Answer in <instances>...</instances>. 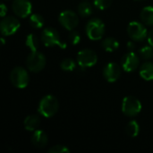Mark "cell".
<instances>
[{
    "mask_svg": "<svg viewBox=\"0 0 153 153\" xmlns=\"http://www.w3.org/2000/svg\"><path fill=\"white\" fill-rule=\"evenodd\" d=\"M59 103L57 99L55 96L48 94L40 100L38 106V112L40 116L46 118H50L57 113Z\"/></svg>",
    "mask_w": 153,
    "mask_h": 153,
    "instance_id": "1",
    "label": "cell"
},
{
    "mask_svg": "<svg viewBox=\"0 0 153 153\" xmlns=\"http://www.w3.org/2000/svg\"><path fill=\"white\" fill-rule=\"evenodd\" d=\"M85 31L87 37L91 40H100L105 34L106 26L102 20L99 18H91L88 21L85 26Z\"/></svg>",
    "mask_w": 153,
    "mask_h": 153,
    "instance_id": "2",
    "label": "cell"
},
{
    "mask_svg": "<svg viewBox=\"0 0 153 153\" xmlns=\"http://www.w3.org/2000/svg\"><path fill=\"white\" fill-rule=\"evenodd\" d=\"M40 39L45 47H59L62 49L66 48V44L60 39L58 31L53 27L45 28L40 35Z\"/></svg>",
    "mask_w": 153,
    "mask_h": 153,
    "instance_id": "3",
    "label": "cell"
},
{
    "mask_svg": "<svg viewBox=\"0 0 153 153\" xmlns=\"http://www.w3.org/2000/svg\"><path fill=\"white\" fill-rule=\"evenodd\" d=\"M47 59L43 53L39 51H30L26 59L27 68L32 73H39L46 66Z\"/></svg>",
    "mask_w": 153,
    "mask_h": 153,
    "instance_id": "4",
    "label": "cell"
},
{
    "mask_svg": "<svg viewBox=\"0 0 153 153\" xmlns=\"http://www.w3.org/2000/svg\"><path fill=\"white\" fill-rule=\"evenodd\" d=\"M141 101L134 96H126L122 101V112L129 117H136L142 111Z\"/></svg>",
    "mask_w": 153,
    "mask_h": 153,
    "instance_id": "5",
    "label": "cell"
},
{
    "mask_svg": "<svg viewBox=\"0 0 153 153\" xmlns=\"http://www.w3.org/2000/svg\"><path fill=\"white\" fill-rule=\"evenodd\" d=\"M127 33L134 41L142 42L148 38V30L143 22L133 21L127 26Z\"/></svg>",
    "mask_w": 153,
    "mask_h": 153,
    "instance_id": "6",
    "label": "cell"
},
{
    "mask_svg": "<svg viewBox=\"0 0 153 153\" xmlns=\"http://www.w3.org/2000/svg\"><path fill=\"white\" fill-rule=\"evenodd\" d=\"M10 81L14 87L18 89H24L29 84V74L25 68L16 66L10 73Z\"/></svg>",
    "mask_w": 153,
    "mask_h": 153,
    "instance_id": "7",
    "label": "cell"
},
{
    "mask_svg": "<svg viewBox=\"0 0 153 153\" xmlns=\"http://www.w3.org/2000/svg\"><path fill=\"white\" fill-rule=\"evenodd\" d=\"M77 64L81 68L94 66L98 62V55L91 48H83L77 54Z\"/></svg>",
    "mask_w": 153,
    "mask_h": 153,
    "instance_id": "8",
    "label": "cell"
},
{
    "mask_svg": "<svg viewBox=\"0 0 153 153\" xmlns=\"http://www.w3.org/2000/svg\"><path fill=\"white\" fill-rule=\"evenodd\" d=\"M58 22L63 28L70 31L78 26L79 17L75 12L72 10H65L60 13L58 16Z\"/></svg>",
    "mask_w": 153,
    "mask_h": 153,
    "instance_id": "9",
    "label": "cell"
},
{
    "mask_svg": "<svg viewBox=\"0 0 153 153\" xmlns=\"http://www.w3.org/2000/svg\"><path fill=\"white\" fill-rule=\"evenodd\" d=\"M21 23L16 17L4 16L2 18L0 22V30L3 36L8 37L16 33L20 29Z\"/></svg>",
    "mask_w": 153,
    "mask_h": 153,
    "instance_id": "10",
    "label": "cell"
},
{
    "mask_svg": "<svg viewBox=\"0 0 153 153\" xmlns=\"http://www.w3.org/2000/svg\"><path fill=\"white\" fill-rule=\"evenodd\" d=\"M140 65V58L134 51L126 53L121 59V66L126 73L134 72Z\"/></svg>",
    "mask_w": 153,
    "mask_h": 153,
    "instance_id": "11",
    "label": "cell"
},
{
    "mask_svg": "<svg viewBox=\"0 0 153 153\" xmlns=\"http://www.w3.org/2000/svg\"><path fill=\"white\" fill-rule=\"evenodd\" d=\"M12 9L16 16L20 18H26L31 13L32 4L30 0H13Z\"/></svg>",
    "mask_w": 153,
    "mask_h": 153,
    "instance_id": "12",
    "label": "cell"
},
{
    "mask_svg": "<svg viewBox=\"0 0 153 153\" xmlns=\"http://www.w3.org/2000/svg\"><path fill=\"white\" fill-rule=\"evenodd\" d=\"M102 74L107 82H116L121 76V66L115 62H110L104 66Z\"/></svg>",
    "mask_w": 153,
    "mask_h": 153,
    "instance_id": "13",
    "label": "cell"
},
{
    "mask_svg": "<svg viewBox=\"0 0 153 153\" xmlns=\"http://www.w3.org/2000/svg\"><path fill=\"white\" fill-rule=\"evenodd\" d=\"M48 142L47 134L43 130L37 129L31 135V143L37 148H44Z\"/></svg>",
    "mask_w": 153,
    "mask_h": 153,
    "instance_id": "14",
    "label": "cell"
},
{
    "mask_svg": "<svg viewBox=\"0 0 153 153\" xmlns=\"http://www.w3.org/2000/svg\"><path fill=\"white\" fill-rule=\"evenodd\" d=\"M140 76L145 81H153V62L146 60L140 66Z\"/></svg>",
    "mask_w": 153,
    "mask_h": 153,
    "instance_id": "15",
    "label": "cell"
},
{
    "mask_svg": "<svg viewBox=\"0 0 153 153\" xmlns=\"http://www.w3.org/2000/svg\"><path fill=\"white\" fill-rule=\"evenodd\" d=\"M24 128L29 132H34L39 129L40 126V118L37 115H30L25 117L23 121Z\"/></svg>",
    "mask_w": 153,
    "mask_h": 153,
    "instance_id": "16",
    "label": "cell"
},
{
    "mask_svg": "<svg viewBox=\"0 0 153 153\" xmlns=\"http://www.w3.org/2000/svg\"><path fill=\"white\" fill-rule=\"evenodd\" d=\"M142 22L147 26H153V6H145L140 13Z\"/></svg>",
    "mask_w": 153,
    "mask_h": 153,
    "instance_id": "17",
    "label": "cell"
},
{
    "mask_svg": "<svg viewBox=\"0 0 153 153\" xmlns=\"http://www.w3.org/2000/svg\"><path fill=\"white\" fill-rule=\"evenodd\" d=\"M101 47L107 52H114L119 48V42L113 37H108L101 41Z\"/></svg>",
    "mask_w": 153,
    "mask_h": 153,
    "instance_id": "18",
    "label": "cell"
},
{
    "mask_svg": "<svg viewBox=\"0 0 153 153\" xmlns=\"http://www.w3.org/2000/svg\"><path fill=\"white\" fill-rule=\"evenodd\" d=\"M77 11L81 17H83V18L90 17L93 13V6L91 3L83 1L79 4L77 7Z\"/></svg>",
    "mask_w": 153,
    "mask_h": 153,
    "instance_id": "19",
    "label": "cell"
},
{
    "mask_svg": "<svg viewBox=\"0 0 153 153\" xmlns=\"http://www.w3.org/2000/svg\"><path fill=\"white\" fill-rule=\"evenodd\" d=\"M29 23L33 29H41L44 26L45 20L43 16L39 13H33L30 15Z\"/></svg>",
    "mask_w": 153,
    "mask_h": 153,
    "instance_id": "20",
    "label": "cell"
},
{
    "mask_svg": "<svg viewBox=\"0 0 153 153\" xmlns=\"http://www.w3.org/2000/svg\"><path fill=\"white\" fill-rule=\"evenodd\" d=\"M25 45L30 51H37L39 46V40L35 34L30 33L26 37Z\"/></svg>",
    "mask_w": 153,
    "mask_h": 153,
    "instance_id": "21",
    "label": "cell"
},
{
    "mask_svg": "<svg viewBox=\"0 0 153 153\" xmlns=\"http://www.w3.org/2000/svg\"><path fill=\"white\" fill-rule=\"evenodd\" d=\"M126 134L132 138L138 136L140 133V126L138 122L135 120H131L126 127Z\"/></svg>",
    "mask_w": 153,
    "mask_h": 153,
    "instance_id": "22",
    "label": "cell"
},
{
    "mask_svg": "<svg viewBox=\"0 0 153 153\" xmlns=\"http://www.w3.org/2000/svg\"><path fill=\"white\" fill-rule=\"evenodd\" d=\"M139 55L144 60H153V46L149 44L141 48L139 50Z\"/></svg>",
    "mask_w": 153,
    "mask_h": 153,
    "instance_id": "23",
    "label": "cell"
},
{
    "mask_svg": "<svg viewBox=\"0 0 153 153\" xmlns=\"http://www.w3.org/2000/svg\"><path fill=\"white\" fill-rule=\"evenodd\" d=\"M60 67L63 71L72 72L76 68V62L73 58H65L60 63Z\"/></svg>",
    "mask_w": 153,
    "mask_h": 153,
    "instance_id": "24",
    "label": "cell"
},
{
    "mask_svg": "<svg viewBox=\"0 0 153 153\" xmlns=\"http://www.w3.org/2000/svg\"><path fill=\"white\" fill-rule=\"evenodd\" d=\"M112 4V0H93L94 6L99 10H106Z\"/></svg>",
    "mask_w": 153,
    "mask_h": 153,
    "instance_id": "25",
    "label": "cell"
},
{
    "mask_svg": "<svg viewBox=\"0 0 153 153\" xmlns=\"http://www.w3.org/2000/svg\"><path fill=\"white\" fill-rule=\"evenodd\" d=\"M68 39H69V41H70V43L72 45L75 46V45L80 43V41H81V35L75 30H70L69 35H68Z\"/></svg>",
    "mask_w": 153,
    "mask_h": 153,
    "instance_id": "26",
    "label": "cell"
},
{
    "mask_svg": "<svg viewBox=\"0 0 153 153\" xmlns=\"http://www.w3.org/2000/svg\"><path fill=\"white\" fill-rule=\"evenodd\" d=\"M49 153H69L70 152V149L65 146V145H62V144H57L55 145L53 147H51L48 150Z\"/></svg>",
    "mask_w": 153,
    "mask_h": 153,
    "instance_id": "27",
    "label": "cell"
},
{
    "mask_svg": "<svg viewBox=\"0 0 153 153\" xmlns=\"http://www.w3.org/2000/svg\"><path fill=\"white\" fill-rule=\"evenodd\" d=\"M6 13H7V6L4 3H2L0 5V15L3 18L6 15Z\"/></svg>",
    "mask_w": 153,
    "mask_h": 153,
    "instance_id": "28",
    "label": "cell"
},
{
    "mask_svg": "<svg viewBox=\"0 0 153 153\" xmlns=\"http://www.w3.org/2000/svg\"><path fill=\"white\" fill-rule=\"evenodd\" d=\"M147 40H148V43H149L150 45L153 46V28L151 30V31H149Z\"/></svg>",
    "mask_w": 153,
    "mask_h": 153,
    "instance_id": "29",
    "label": "cell"
},
{
    "mask_svg": "<svg viewBox=\"0 0 153 153\" xmlns=\"http://www.w3.org/2000/svg\"><path fill=\"white\" fill-rule=\"evenodd\" d=\"M127 48L129 49V51H134L135 48V44L134 41H128L127 42Z\"/></svg>",
    "mask_w": 153,
    "mask_h": 153,
    "instance_id": "30",
    "label": "cell"
},
{
    "mask_svg": "<svg viewBox=\"0 0 153 153\" xmlns=\"http://www.w3.org/2000/svg\"><path fill=\"white\" fill-rule=\"evenodd\" d=\"M1 41H2V45L4 46V45L5 44V40H4V37L1 38Z\"/></svg>",
    "mask_w": 153,
    "mask_h": 153,
    "instance_id": "31",
    "label": "cell"
},
{
    "mask_svg": "<svg viewBox=\"0 0 153 153\" xmlns=\"http://www.w3.org/2000/svg\"><path fill=\"white\" fill-rule=\"evenodd\" d=\"M137 1H144V0H137Z\"/></svg>",
    "mask_w": 153,
    "mask_h": 153,
    "instance_id": "32",
    "label": "cell"
}]
</instances>
